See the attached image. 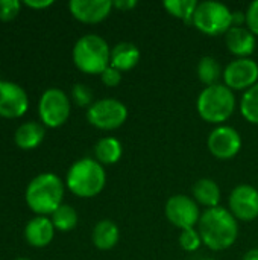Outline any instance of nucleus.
Instances as JSON below:
<instances>
[{"mask_svg":"<svg viewBox=\"0 0 258 260\" xmlns=\"http://www.w3.org/2000/svg\"><path fill=\"white\" fill-rule=\"evenodd\" d=\"M240 113L249 123L258 125V82L242 96Z\"/></svg>","mask_w":258,"mask_h":260,"instance_id":"393cba45","label":"nucleus"},{"mask_svg":"<svg viewBox=\"0 0 258 260\" xmlns=\"http://www.w3.org/2000/svg\"><path fill=\"white\" fill-rule=\"evenodd\" d=\"M198 232L202 244L213 251H224L234 245L239 236V224L230 209H207L198 222Z\"/></svg>","mask_w":258,"mask_h":260,"instance_id":"f257e3e1","label":"nucleus"},{"mask_svg":"<svg viewBox=\"0 0 258 260\" xmlns=\"http://www.w3.org/2000/svg\"><path fill=\"white\" fill-rule=\"evenodd\" d=\"M208 151L219 160L234 158L242 149V136L239 131L228 125H219L207 139Z\"/></svg>","mask_w":258,"mask_h":260,"instance_id":"9d476101","label":"nucleus"},{"mask_svg":"<svg viewBox=\"0 0 258 260\" xmlns=\"http://www.w3.org/2000/svg\"><path fill=\"white\" fill-rule=\"evenodd\" d=\"M20 12V2L18 0H0V20L9 21L15 18Z\"/></svg>","mask_w":258,"mask_h":260,"instance_id":"cd10ccee","label":"nucleus"},{"mask_svg":"<svg viewBox=\"0 0 258 260\" xmlns=\"http://www.w3.org/2000/svg\"><path fill=\"white\" fill-rule=\"evenodd\" d=\"M52 222H53L56 230H59V232H70V230H73L78 225V213H76V210L71 206L62 204L52 215Z\"/></svg>","mask_w":258,"mask_h":260,"instance_id":"b1692460","label":"nucleus"},{"mask_svg":"<svg viewBox=\"0 0 258 260\" xmlns=\"http://www.w3.org/2000/svg\"><path fill=\"white\" fill-rule=\"evenodd\" d=\"M71 15L88 24L103 21L113 9V2L109 0H71L68 3Z\"/></svg>","mask_w":258,"mask_h":260,"instance_id":"4468645a","label":"nucleus"},{"mask_svg":"<svg viewBox=\"0 0 258 260\" xmlns=\"http://www.w3.org/2000/svg\"><path fill=\"white\" fill-rule=\"evenodd\" d=\"M230 212L236 219L251 222L258 218V190L251 184H239L230 193Z\"/></svg>","mask_w":258,"mask_h":260,"instance_id":"f8f14e48","label":"nucleus"},{"mask_svg":"<svg viewBox=\"0 0 258 260\" xmlns=\"http://www.w3.org/2000/svg\"><path fill=\"white\" fill-rule=\"evenodd\" d=\"M140 61V50L135 44L123 41L116 44L111 49V64L114 69L123 72H128L134 69Z\"/></svg>","mask_w":258,"mask_h":260,"instance_id":"f3484780","label":"nucleus"},{"mask_svg":"<svg viewBox=\"0 0 258 260\" xmlns=\"http://www.w3.org/2000/svg\"><path fill=\"white\" fill-rule=\"evenodd\" d=\"M113 6H116L120 11H129L137 6V2L135 0H116L113 2Z\"/></svg>","mask_w":258,"mask_h":260,"instance_id":"7c9ffc66","label":"nucleus"},{"mask_svg":"<svg viewBox=\"0 0 258 260\" xmlns=\"http://www.w3.org/2000/svg\"><path fill=\"white\" fill-rule=\"evenodd\" d=\"M46 129L38 122H24L21 123L14 134L15 145L21 149H35L44 140Z\"/></svg>","mask_w":258,"mask_h":260,"instance_id":"a211bd4d","label":"nucleus"},{"mask_svg":"<svg viewBox=\"0 0 258 260\" xmlns=\"http://www.w3.org/2000/svg\"><path fill=\"white\" fill-rule=\"evenodd\" d=\"M128 119V108L123 102L105 98L93 102L87 110V120L102 131H113L120 128Z\"/></svg>","mask_w":258,"mask_h":260,"instance_id":"0eeeda50","label":"nucleus"},{"mask_svg":"<svg viewBox=\"0 0 258 260\" xmlns=\"http://www.w3.org/2000/svg\"><path fill=\"white\" fill-rule=\"evenodd\" d=\"M164 213L167 221L179 230L195 229L201 219L198 203L186 195H173L167 200Z\"/></svg>","mask_w":258,"mask_h":260,"instance_id":"1a4fd4ad","label":"nucleus"},{"mask_svg":"<svg viewBox=\"0 0 258 260\" xmlns=\"http://www.w3.org/2000/svg\"><path fill=\"white\" fill-rule=\"evenodd\" d=\"M29 108L26 91L15 82L0 81V116L6 119L21 117Z\"/></svg>","mask_w":258,"mask_h":260,"instance_id":"ddd939ff","label":"nucleus"},{"mask_svg":"<svg viewBox=\"0 0 258 260\" xmlns=\"http://www.w3.org/2000/svg\"><path fill=\"white\" fill-rule=\"evenodd\" d=\"M196 73H198L199 81L202 84H205V87L216 85V84H219V79L224 78V70L219 64V61L210 55L202 56L199 59L198 67H196Z\"/></svg>","mask_w":258,"mask_h":260,"instance_id":"4be33fe9","label":"nucleus"},{"mask_svg":"<svg viewBox=\"0 0 258 260\" xmlns=\"http://www.w3.org/2000/svg\"><path fill=\"white\" fill-rule=\"evenodd\" d=\"M245 23L248 24V29L254 34L258 35V0L252 2L246 12H245Z\"/></svg>","mask_w":258,"mask_h":260,"instance_id":"c85d7f7f","label":"nucleus"},{"mask_svg":"<svg viewBox=\"0 0 258 260\" xmlns=\"http://www.w3.org/2000/svg\"><path fill=\"white\" fill-rule=\"evenodd\" d=\"M201 260H216V259H201Z\"/></svg>","mask_w":258,"mask_h":260,"instance_id":"f704fd0d","label":"nucleus"},{"mask_svg":"<svg viewBox=\"0 0 258 260\" xmlns=\"http://www.w3.org/2000/svg\"><path fill=\"white\" fill-rule=\"evenodd\" d=\"M100 79L106 87H117L122 82V72L114 69L113 66H109L102 72Z\"/></svg>","mask_w":258,"mask_h":260,"instance_id":"c756f323","label":"nucleus"},{"mask_svg":"<svg viewBox=\"0 0 258 260\" xmlns=\"http://www.w3.org/2000/svg\"><path fill=\"white\" fill-rule=\"evenodd\" d=\"M179 245H181V248L184 251H189V253H193V251L199 250L201 245H202V239H201V235H199L198 229H186V230H181Z\"/></svg>","mask_w":258,"mask_h":260,"instance_id":"a878e982","label":"nucleus"},{"mask_svg":"<svg viewBox=\"0 0 258 260\" xmlns=\"http://www.w3.org/2000/svg\"><path fill=\"white\" fill-rule=\"evenodd\" d=\"M225 43L228 50L237 58H249L255 50V35L243 26H233L225 34Z\"/></svg>","mask_w":258,"mask_h":260,"instance_id":"2eb2a0df","label":"nucleus"},{"mask_svg":"<svg viewBox=\"0 0 258 260\" xmlns=\"http://www.w3.org/2000/svg\"><path fill=\"white\" fill-rule=\"evenodd\" d=\"M38 114L43 125L58 128L64 125L70 116V99L59 88H49L43 93L38 104Z\"/></svg>","mask_w":258,"mask_h":260,"instance_id":"6e6552de","label":"nucleus"},{"mask_svg":"<svg viewBox=\"0 0 258 260\" xmlns=\"http://www.w3.org/2000/svg\"><path fill=\"white\" fill-rule=\"evenodd\" d=\"M24 5L29 8H33V9H43V8L53 5V2L52 0H26Z\"/></svg>","mask_w":258,"mask_h":260,"instance_id":"2f4dec72","label":"nucleus"},{"mask_svg":"<svg viewBox=\"0 0 258 260\" xmlns=\"http://www.w3.org/2000/svg\"><path fill=\"white\" fill-rule=\"evenodd\" d=\"M198 5L199 2L196 0H166L164 2V8L170 15L186 23H192V24H193V17H195Z\"/></svg>","mask_w":258,"mask_h":260,"instance_id":"5701e85b","label":"nucleus"},{"mask_svg":"<svg viewBox=\"0 0 258 260\" xmlns=\"http://www.w3.org/2000/svg\"><path fill=\"white\" fill-rule=\"evenodd\" d=\"M123 146L116 137H103L94 146V157L100 165H114L122 158Z\"/></svg>","mask_w":258,"mask_h":260,"instance_id":"412c9836","label":"nucleus"},{"mask_svg":"<svg viewBox=\"0 0 258 260\" xmlns=\"http://www.w3.org/2000/svg\"><path fill=\"white\" fill-rule=\"evenodd\" d=\"M224 82L228 88L249 90L258 82V64L251 58H237L224 70Z\"/></svg>","mask_w":258,"mask_h":260,"instance_id":"9b49d317","label":"nucleus"},{"mask_svg":"<svg viewBox=\"0 0 258 260\" xmlns=\"http://www.w3.org/2000/svg\"><path fill=\"white\" fill-rule=\"evenodd\" d=\"M193 192V200L207 207V209H213V207H219L220 203V187L219 184L211 180V178H201L199 181H196V184L192 189Z\"/></svg>","mask_w":258,"mask_h":260,"instance_id":"aec40b11","label":"nucleus"},{"mask_svg":"<svg viewBox=\"0 0 258 260\" xmlns=\"http://www.w3.org/2000/svg\"><path fill=\"white\" fill-rule=\"evenodd\" d=\"M15 260H29V259H24V257H18V259H15Z\"/></svg>","mask_w":258,"mask_h":260,"instance_id":"72a5a7b5","label":"nucleus"},{"mask_svg":"<svg viewBox=\"0 0 258 260\" xmlns=\"http://www.w3.org/2000/svg\"><path fill=\"white\" fill-rule=\"evenodd\" d=\"M193 24L205 35H220L227 34L233 27V12L220 2H201L196 8Z\"/></svg>","mask_w":258,"mask_h":260,"instance_id":"423d86ee","label":"nucleus"},{"mask_svg":"<svg viewBox=\"0 0 258 260\" xmlns=\"http://www.w3.org/2000/svg\"><path fill=\"white\" fill-rule=\"evenodd\" d=\"M55 230L56 229H55L52 219H49L46 216H36L26 224L24 238L29 245L43 248L52 242V239L55 236Z\"/></svg>","mask_w":258,"mask_h":260,"instance_id":"dca6fc26","label":"nucleus"},{"mask_svg":"<svg viewBox=\"0 0 258 260\" xmlns=\"http://www.w3.org/2000/svg\"><path fill=\"white\" fill-rule=\"evenodd\" d=\"M196 110L202 120L214 125L227 122L236 110V96L225 84L205 87L196 101Z\"/></svg>","mask_w":258,"mask_h":260,"instance_id":"20e7f679","label":"nucleus"},{"mask_svg":"<svg viewBox=\"0 0 258 260\" xmlns=\"http://www.w3.org/2000/svg\"><path fill=\"white\" fill-rule=\"evenodd\" d=\"M243 260H258V248H252V250H249V251L245 254Z\"/></svg>","mask_w":258,"mask_h":260,"instance_id":"473e14b6","label":"nucleus"},{"mask_svg":"<svg viewBox=\"0 0 258 260\" xmlns=\"http://www.w3.org/2000/svg\"><path fill=\"white\" fill-rule=\"evenodd\" d=\"M71 98L78 107L93 105V91L84 84H75V87L71 88Z\"/></svg>","mask_w":258,"mask_h":260,"instance_id":"bb28decb","label":"nucleus"},{"mask_svg":"<svg viewBox=\"0 0 258 260\" xmlns=\"http://www.w3.org/2000/svg\"><path fill=\"white\" fill-rule=\"evenodd\" d=\"M91 239H93V244L96 248H99L102 251H108V250L114 248L120 239L119 227L109 219H102L94 225Z\"/></svg>","mask_w":258,"mask_h":260,"instance_id":"6ab92c4d","label":"nucleus"},{"mask_svg":"<svg viewBox=\"0 0 258 260\" xmlns=\"http://www.w3.org/2000/svg\"><path fill=\"white\" fill-rule=\"evenodd\" d=\"M65 183L68 190L76 197L93 198L103 190L106 183L103 165H100L96 158H81L70 166Z\"/></svg>","mask_w":258,"mask_h":260,"instance_id":"7ed1b4c3","label":"nucleus"},{"mask_svg":"<svg viewBox=\"0 0 258 260\" xmlns=\"http://www.w3.org/2000/svg\"><path fill=\"white\" fill-rule=\"evenodd\" d=\"M73 62L87 75H102L111 64V49L100 35L87 34L73 47Z\"/></svg>","mask_w":258,"mask_h":260,"instance_id":"39448f33","label":"nucleus"},{"mask_svg":"<svg viewBox=\"0 0 258 260\" xmlns=\"http://www.w3.org/2000/svg\"><path fill=\"white\" fill-rule=\"evenodd\" d=\"M64 183L55 174L36 175L26 189V204L38 216L53 215L62 206Z\"/></svg>","mask_w":258,"mask_h":260,"instance_id":"f03ea898","label":"nucleus"}]
</instances>
